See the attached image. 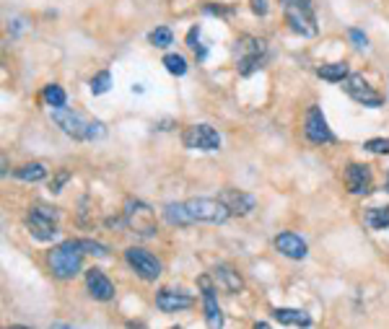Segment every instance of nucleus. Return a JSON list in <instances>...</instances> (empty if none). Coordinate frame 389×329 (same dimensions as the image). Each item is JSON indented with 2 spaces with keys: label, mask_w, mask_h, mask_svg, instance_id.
Returning <instances> with one entry per match:
<instances>
[{
  "label": "nucleus",
  "mask_w": 389,
  "mask_h": 329,
  "mask_svg": "<svg viewBox=\"0 0 389 329\" xmlns=\"http://www.w3.org/2000/svg\"><path fill=\"white\" fill-rule=\"evenodd\" d=\"M366 223H369V229H374V231L389 229V205L387 208H369V211H366Z\"/></svg>",
  "instance_id": "nucleus-23"
},
{
  "label": "nucleus",
  "mask_w": 389,
  "mask_h": 329,
  "mask_svg": "<svg viewBox=\"0 0 389 329\" xmlns=\"http://www.w3.org/2000/svg\"><path fill=\"white\" fill-rule=\"evenodd\" d=\"M272 319L278 321V324H291V327H311V316L301 309L278 306V309H272Z\"/></svg>",
  "instance_id": "nucleus-19"
},
{
  "label": "nucleus",
  "mask_w": 389,
  "mask_h": 329,
  "mask_svg": "<svg viewBox=\"0 0 389 329\" xmlns=\"http://www.w3.org/2000/svg\"><path fill=\"white\" fill-rule=\"evenodd\" d=\"M348 37H351V42H353L358 49H366V45H369V39H366V34H363L361 29H351Z\"/></svg>",
  "instance_id": "nucleus-32"
},
{
  "label": "nucleus",
  "mask_w": 389,
  "mask_h": 329,
  "mask_svg": "<svg viewBox=\"0 0 389 329\" xmlns=\"http://www.w3.org/2000/svg\"><path fill=\"white\" fill-rule=\"evenodd\" d=\"M218 200L226 205L231 215H249L257 208V200H254L252 194L242 192V190H234V187L223 190V192L218 194Z\"/></svg>",
  "instance_id": "nucleus-16"
},
{
  "label": "nucleus",
  "mask_w": 389,
  "mask_h": 329,
  "mask_svg": "<svg viewBox=\"0 0 389 329\" xmlns=\"http://www.w3.org/2000/svg\"><path fill=\"white\" fill-rule=\"evenodd\" d=\"M57 218L60 213L54 208H45V205H36L27 213V229L36 241H52L57 238L60 229H57Z\"/></svg>",
  "instance_id": "nucleus-6"
},
{
  "label": "nucleus",
  "mask_w": 389,
  "mask_h": 329,
  "mask_svg": "<svg viewBox=\"0 0 389 329\" xmlns=\"http://www.w3.org/2000/svg\"><path fill=\"white\" fill-rule=\"evenodd\" d=\"M68 179H71V171H57V176L50 182V190H52V192H60V190H63V184L68 182Z\"/></svg>",
  "instance_id": "nucleus-33"
},
{
  "label": "nucleus",
  "mask_w": 389,
  "mask_h": 329,
  "mask_svg": "<svg viewBox=\"0 0 389 329\" xmlns=\"http://www.w3.org/2000/svg\"><path fill=\"white\" fill-rule=\"evenodd\" d=\"M304 135H307L309 143L314 146H325V143H335V132L330 130L325 114L319 109L317 104H311L307 109V117H304Z\"/></svg>",
  "instance_id": "nucleus-11"
},
{
  "label": "nucleus",
  "mask_w": 389,
  "mask_h": 329,
  "mask_svg": "<svg viewBox=\"0 0 389 329\" xmlns=\"http://www.w3.org/2000/svg\"><path fill=\"white\" fill-rule=\"evenodd\" d=\"M109 86H112V73H109V70H101V73H96L89 81V89H91V93H94V96H101V93H107Z\"/></svg>",
  "instance_id": "nucleus-26"
},
{
  "label": "nucleus",
  "mask_w": 389,
  "mask_h": 329,
  "mask_svg": "<svg viewBox=\"0 0 389 329\" xmlns=\"http://www.w3.org/2000/svg\"><path fill=\"white\" fill-rule=\"evenodd\" d=\"M203 10H205V13H210V16H231V13H234V8H231V6H221V3H218V6H213V3H205V6H203Z\"/></svg>",
  "instance_id": "nucleus-31"
},
{
  "label": "nucleus",
  "mask_w": 389,
  "mask_h": 329,
  "mask_svg": "<svg viewBox=\"0 0 389 329\" xmlns=\"http://www.w3.org/2000/svg\"><path fill=\"white\" fill-rule=\"evenodd\" d=\"M363 148L369 153H389V137H374V140H366Z\"/></svg>",
  "instance_id": "nucleus-30"
},
{
  "label": "nucleus",
  "mask_w": 389,
  "mask_h": 329,
  "mask_svg": "<svg viewBox=\"0 0 389 329\" xmlns=\"http://www.w3.org/2000/svg\"><path fill=\"white\" fill-rule=\"evenodd\" d=\"M317 75L322 78V81L343 83L345 78L351 75V68H348V63H327V65H319Z\"/></svg>",
  "instance_id": "nucleus-21"
},
{
  "label": "nucleus",
  "mask_w": 389,
  "mask_h": 329,
  "mask_svg": "<svg viewBox=\"0 0 389 329\" xmlns=\"http://www.w3.org/2000/svg\"><path fill=\"white\" fill-rule=\"evenodd\" d=\"M13 176L21 179V182H42L47 176V169L45 164H24L21 169L13 171Z\"/></svg>",
  "instance_id": "nucleus-22"
},
{
  "label": "nucleus",
  "mask_w": 389,
  "mask_h": 329,
  "mask_svg": "<svg viewBox=\"0 0 389 329\" xmlns=\"http://www.w3.org/2000/svg\"><path fill=\"white\" fill-rule=\"evenodd\" d=\"M187 213H190V218L195 223H226L231 218V213L223 202L218 200H210V197H195V200H187Z\"/></svg>",
  "instance_id": "nucleus-7"
},
{
  "label": "nucleus",
  "mask_w": 389,
  "mask_h": 329,
  "mask_svg": "<svg viewBox=\"0 0 389 329\" xmlns=\"http://www.w3.org/2000/svg\"><path fill=\"white\" fill-rule=\"evenodd\" d=\"M86 291H89V296L94 301H101V303L115 298V283L101 270H96V267L86 270Z\"/></svg>",
  "instance_id": "nucleus-14"
},
{
  "label": "nucleus",
  "mask_w": 389,
  "mask_h": 329,
  "mask_svg": "<svg viewBox=\"0 0 389 329\" xmlns=\"http://www.w3.org/2000/svg\"><path fill=\"white\" fill-rule=\"evenodd\" d=\"M42 99H45L47 107H52V109H60V107H65L68 96H65L63 86H57V83H50V86H45V91H42Z\"/></svg>",
  "instance_id": "nucleus-24"
},
{
  "label": "nucleus",
  "mask_w": 389,
  "mask_h": 329,
  "mask_svg": "<svg viewBox=\"0 0 389 329\" xmlns=\"http://www.w3.org/2000/svg\"><path fill=\"white\" fill-rule=\"evenodd\" d=\"M216 280H213V275H200L198 277V285L200 291H203V309H205V321H208V327H223V314H221V306H218V298H216Z\"/></svg>",
  "instance_id": "nucleus-13"
},
{
  "label": "nucleus",
  "mask_w": 389,
  "mask_h": 329,
  "mask_svg": "<svg viewBox=\"0 0 389 329\" xmlns=\"http://www.w3.org/2000/svg\"><path fill=\"white\" fill-rule=\"evenodd\" d=\"M125 262L135 270V275L140 280H145V283H154V280L161 277V270H163L161 262H159L151 252H145V249H140V247L125 249Z\"/></svg>",
  "instance_id": "nucleus-8"
},
{
  "label": "nucleus",
  "mask_w": 389,
  "mask_h": 329,
  "mask_svg": "<svg viewBox=\"0 0 389 329\" xmlns=\"http://www.w3.org/2000/svg\"><path fill=\"white\" fill-rule=\"evenodd\" d=\"M192 303H195V298L184 291H169V288H163V291L156 293V309L163 311V314H177V311L192 309Z\"/></svg>",
  "instance_id": "nucleus-15"
},
{
  "label": "nucleus",
  "mask_w": 389,
  "mask_h": 329,
  "mask_svg": "<svg viewBox=\"0 0 389 329\" xmlns=\"http://www.w3.org/2000/svg\"><path fill=\"white\" fill-rule=\"evenodd\" d=\"M83 254H86V252L81 249V241H78V238H68L63 244H57V247L47 254L50 273H52L57 280H73L75 275L81 273Z\"/></svg>",
  "instance_id": "nucleus-2"
},
{
  "label": "nucleus",
  "mask_w": 389,
  "mask_h": 329,
  "mask_svg": "<svg viewBox=\"0 0 389 329\" xmlns=\"http://www.w3.org/2000/svg\"><path fill=\"white\" fill-rule=\"evenodd\" d=\"M283 16L291 31L301 37H317V13H314V0H281Z\"/></svg>",
  "instance_id": "nucleus-3"
},
{
  "label": "nucleus",
  "mask_w": 389,
  "mask_h": 329,
  "mask_svg": "<svg viewBox=\"0 0 389 329\" xmlns=\"http://www.w3.org/2000/svg\"><path fill=\"white\" fill-rule=\"evenodd\" d=\"M343 91L348 93L353 101L363 104V107H369V109H379L381 104H384V96H381L379 91H374L372 86H369V81L358 73H351L348 78H345Z\"/></svg>",
  "instance_id": "nucleus-10"
},
{
  "label": "nucleus",
  "mask_w": 389,
  "mask_h": 329,
  "mask_svg": "<svg viewBox=\"0 0 389 329\" xmlns=\"http://www.w3.org/2000/svg\"><path fill=\"white\" fill-rule=\"evenodd\" d=\"M148 42L154 47H159V49H166V47L172 45L174 42V34H172V29L169 26H159V29H154L151 34H148Z\"/></svg>",
  "instance_id": "nucleus-25"
},
{
  "label": "nucleus",
  "mask_w": 389,
  "mask_h": 329,
  "mask_svg": "<svg viewBox=\"0 0 389 329\" xmlns=\"http://www.w3.org/2000/svg\"><path fill=\"white\" fill-rule=\"evenodd\" d=\"M52 122L73 140H101V137H107V125L101 119L83 117L81 112L65 109V107L52 109Z\"/></svg>",
  "instance_id": "nucleus-1"
},
{
  "label": "nucleus",
  "mask_w": 389,
  "mask_h": 329,
  "mask_svg": "<svg viewBox=\"0 0 389 329\" xmlns=\"http://www.w3.org/2000/svg\"><path fill=\"white\" fill-rule=\"evenodd\" d=\"M343 182H345V190L351 194H369L372 192V187H374V174H372V169L366 164H348L345 166V171H343Z\"/></svg>",
  "instance_id": "nucleus-12"
},
{
  "label": "nucleus",
  "mask_w": 389,
  "mask_h": 329,
  "mask_svg": "<svg viewBox=\"0 0 389 329\" xmlns=\"http://www.w3.org/2000/svg\"><path fill=\"white\" fill-rule=\"evenodd\" d=\"M122 218H125V226L133 231L135 236L151 238V236H156V231H159L154 208H151V205H145L143 200H135V197H127L125 200Z\"/></svg>",
  "instance_id": "nucleus-5"
},
{
  "label": "nucleus",
  "mask_w": 389,
  "mask_h": 329,
  "mask_svg": "<svg viewBox=\"0 0 389 329\" xmlns=\"http://www.w3.org/2000/svg\"><path fill=\"white\" fill-rule=\"evenodd\" d=\"M387 192H389V174H387Z\"/></svg>",
  "instance_id": "nucleus-35"
},
{
  "label": "nucleus",
  "mask_w": 389,
  "mask_h": 329,
  "mask_svg": "<svg viewBox=\"0 0 389 329\" xmlns=\"http://www.w3.org/2000/svg\"><path fill=\"white\" fill-rule=\"evenodd\" d=\"M182 143H184V148H190V151H205V153H210V151H218V148H221V135H218L216 128L200 122V125L184 128Z\"/></svg>",
  "instance_id": "nucleus-9"
},
{
  "label": "nucleus",
  "mask_w": 389,
  "mask_h": 329,
  "mask_svg": "<svg viewBox=\"0 0 389 329\" xmlns=\"http://www.w3.org/2000/svg\"><path fill=\"white\" fill-rule=\"evenodd\" d=\"M187 47H190L192 52L198 55V60H205V55H208V49L200 45V26H192L190 31H187Z\"/></svg>",
  "instance_id": "nucleus-28"
},
{
  "label": "nucleus",
  "mask_w": 389,
  "mask_h": 329,
  "mask_svg": "<svg viewBox=\"0 0 389 329\" xmlns=\"http://www.w3.org/2000/svg\"><path fill=\"white\" fill-rule=\"evenodd\" d=\"M163 68H166V70H169L172 75L182 78V75L187 73V60H184L182 55H174V52H172V55L163 57Z\"/></svg>",
  "instance_id": "nucleus-27"
},
{
  "label": "nucleus",
  "mask_w": 389,
  "mask_h": 329,
  "mask_svg": "<svg viewBox=\"0 0 389 329\" xmlns=\"http://www.w3.org/2000/svg\"><path fill=\"white\" fill-rule=\"evenodd\" d=\"M163 218H166L169 226H192V223H195V220L190 218L184 202H169V205L163 208Z\"/></svg>",
  "instance_id": "nucleus-20"
},
{
  "label": "nucleus",
  "mask_w": 389,
  "mask_h": 329,
  "mask_svg": "<svg viewBox=\"0 0 389 329\" xmlns=\"http://www.w3.org/2000/svg\"><path fill=\"white\" fill-rule=\"evenodd\" d=\"M213 280H216L218 288H221V291H226L228 296H234V293H239L242 288H244L242 275L236 273L231 265H216L213 267Z\"/></svg>",
  "instance_id": "nucleus-18"
},
{
  "label": "nucleus",
  "mask_w": 389,
  "mask_h": 329,
  "mask_svg": "<svg viewBox=\"0 0 389 329\" xmlns=\"http://www.w3.org/2000/svg\"><path fill=\"white\" fill-rule=\"evenodd\" d=\"M249 3H252L254 16H265L267 13V0H249Z\"/></svg>",
  "instance_id": "nucleus-34"
},
{
  "label": "nucleus",
  "mask_w": 389,
  "mask_h": 329,
  "mask_svg": "<svg viewBox=\"0 0 389 329\" xmlns=\"http://www.w3.org/2000/svg\"><path fill=\"white\" fill-rule=\"evenodd\" d=\"M272 244H275V249H278L283 257H288V259H307V254H309L307 241H304L299 234H293V231L278 234Z\"/></svg>",
  "instance_id": "nucleus-17"
},
{
  "label": "nucleus",
  "mask_w": 389,
  "mask_h": 329,
  "mask_svg": "<svg viewBox=\"0 0 389 329\" xmlns=\"http://www.w3.org/2000/svg\"><path fill=\"white\" fill-rule=\"evenodd\" d=\"M78 241H81V249L86 254H94V257H99V259L109 257V249L104 247V244H99V241H94V238H78Z\"/></svg>",
  "instance_id": "nucleus-29"
},
{
  "label": "nucleus",
  "mask_w": 389,
  "mask_h": 329,
  "mask_svg": "<svg viewBox=\"0 0 389 329\" xmlns=\"http://www.w3.org/2000/svg\"><path fill=\"white\" fill-rule=\"evenodd\" d=\"M234 55H236V70H239L242 78H247V75L257 73L263 68L265 57H267V45H265L263 39L244 34L242 39H236Z\"/></svg>",
  "instance_id": "nucleus-4"
}]
</instances>
